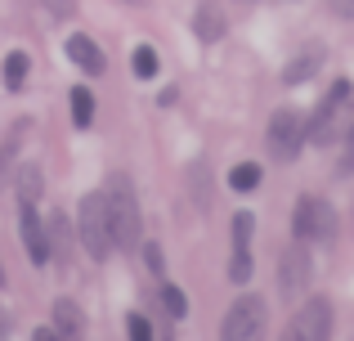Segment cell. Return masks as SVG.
I'll list each match as a JSON object with an SVG mask.
<instances>
[{
  "label": "cell",
  "instance_id": "6",
  "mask_svg": "<svg viewBox=\"0 0 354 341\" xmlns=\"http://www.w3.org/2000/svg\"><path fill=\"white\" fill-rule=\"evenodd\" d=\"M265 301L260 297H242L229 306V315H225V324H220V337L225 341H256L260 333H265Z\"/></svg>",
  "mask_w": 354,
  "mask_h": 341
},
{
  "label": "cell",
  "instance_id": "2",
  "mask_svg": "<svg viewBox=\"0 0 354 341\" xmlns=\"http://www.w3.org/2000/svg\"><path fill=\"white\" fill-rule=\"evenodd\" d=\"M77 238L86 247L90 261H104V256L117 252V238H113V220H108V198L104 189L86 193L81 198V211H77Z\"/></svg>",
  "mask_w": 354,
  "mask_h": 341
},
{
  "label": "cell",
  "instance_id": "1",
  "mask_svg": "<svg viewBox=\"0 0 354 341\" xmlns=\"http://www.w3.org/2000/svg\"><path fill=\"white\" fill-rule=\"evenodd\" d=\"M108 198V220H113V238L121 252H135L139 234H144V216H139V198H135V184L130 175H113L104 189Z\"/></svg>",
  "mask_w": 354,
  "mask_h": 341
},
{
  "label": "cell",
  "instance_id": "30",
  "mask_svg": "<svg viewBox=\"0 0 354 341\" xmlns=\"http://www.w3.org/2000/svg\"><path fill=\"white\" fill-rule=\"evenodd\" d=\"M130 5H144V0H130Z\"/></svg>",
  "mask_w": 354,
  "mask_h": 341
},
{
  "label": "cell",
  "instance_id": "9",
  "mask_svg": "<svg viewBox=\"0 0 354 341\" xmlns=\"http://www.w3.org/2000/svg\"><path fill=\"white\" fill-rule=\"evenodd\" d=\"M18 234H23V247H27V256H32V265L50 261V238H45V220L36 216V202H23V211H18Z\"/></svg>",
  "mask_w": 354,
  "mask_h": 341
},
{
  "label": "cell",
  "instance_id": "3",
  "mask_svg": "<svg viewBox=\"0 0 354 341\" xmlns=\"http://www.w3.org/2000/svg\"><path fill=\"white\" fill-rule=\"evenodd\" d=\"M350 95H354V86L350 81H332V90L319 99V108H314V117L305 122V140L310 144H332L341 131H346V122H350Z\"/></svg>",
  "mask_w": 354,
  "mask_h": 341
},
{
  "label": "cell",
  "instance_id": "15",
  "mask_svg": "<svg viewBox=\"0 0 354 341\" xmlns=\"http://www.w3.org/2000/svg\"><path fill=\"white\" fill-rule=\"evenodd\" d=\"M23 131H27V117H23V122H18L9 135H5V140H0V180L9 175V167H14V158H18V144H23Z\"/></svg>",
  "mask_w": 354,
  "mask_h": 341
},
{
  "label": "cell",
  "instance_id": "14",
  "mask_svg": "<svg viewBox=\"0 0 354 341\" xmlns=\"http://www.w3.org/2000/svg\"><path fill=\"white\" fill-rule=\"evenodd\" d=\"M0 77H5V90H23V86H27V54H23V50H9Z\"/></svg>",
  "mask_w": 354,
  "mask_h": 341
},
{
  "label": "cell",
  "instance_id": "16",
  "mask_svg": "<svg viewBox=\"0 0 354 341\" xmlns=\"http://www.w3.org/2000/svg\"><path fill=\"white\" fill-rule=\"evenodd\" d=\"M72 122H77L81 131H86V126L95 122V95H90L86 86H77V90H72Z\"/></svg>",
  "mask_w": 354,
  "mask_h": 341
},
{
  "label": "cell",
  "instance_id": "25",
  "mask_svg": "<svg viewBox=\"0 0 354 341\" xmlns=\"http://www.w3.org/2000/svg\"><path fill=\"white\" fill-rule=\"evenodd\" d=\"M77 5H81V0H45V9L59 14V18H72V14H77Z\"/></svg>",
  "mask_w": 354,
  "mask_h": 341
},
{
  "label": "cell",
  "instance_id": "10",
  "mask_svg": "<svg viewBox=\"0 0 354 341\" xmlns=\"http://www.w3.org/2000/svg\"><path fill=\"white\" fill-rule=\"evenodd\" d=\"M68 59L77 63L86 77H99V72L108 68V59H104V50H99L95 41H90L86 32H77V36H68Z\"/></svg>",
  "mask_w": 354,
  "mask_h": 341
},
{
  "label": "cell",
  "instance_id": "5",
  "mask_svg": "<svg viewBox=\"0 0 354 341\" xmlns=\"http://www.w3.org/2000/svg\"><path fill=\"white\" fill-rule=\"evenodd\" d=\"M265 144L278 162H296V153H301V144H305V117L296 113V108H278V113L269 117Z\"/></svg>",
  "mask_w": 354,
  "mask_h": 341
},
{
  "label": "cell",
  "instance_id": "24",
  "mask_svg": "<svg viewBox=\"0 0 354 341\" xmlns=\"http://www.w3.org/2000/svg\"><path fill=\"white\" fill-rule=\"evenodd\" d=\"M341 135H346V158H341V175H350V171H354V117L346 122V131H341Z\"/></svg>",
  "mask_w": 354,
  "mask_h": 341
},
{
  "label": "cell",
  "instance_id": "8",
  "mask_svg": "<svg viewBox=\"0 0 354 341\" xmlns=\"http://www.w3.org/2000/svg\"><path fill=\"white\" fill-rule=\"evenodd\" d=\"M287 337L292 341H323V337H332V306L323 297H310L301 310H296Z\"/></svg>",
  "mask_w": 354,
  "mask_h": 341
},
{
  "label": "cell",
  "instance_id": "18",
  "mask_svg": "<svg viewBox=\"0 0 354 341\" xmlns=\"http://www.w3.org/2000/svg\"><path fill=\"white\" fill-rule=\"evenodd\" d=\"M229 184H234L238 193L256 189V184H260V167H256V162H242V167H234V171H229Z\"/></svg>",
  "mask_w": 354,
  "mask_h": 341
},
{
  "label": "cell",
  "instance_id": "29",
  "mask_svg": "<svg viewBox=\"0 0 354 341\" xmlns=\"http://www.w3.org/2000/svg\"><path fill=\"white\" fill-rule=\"evenodd\" d=\"M0 288H5V270H0Z\"/></svg>",
  "mask_w": 354,
  "mask_h": 341
},
{
  "label": "cell",
  "instance_id": "27",
  "mask_svg": "<svg viewBox=\"0 0 354 341\" xmlns=\"http://www.w3.org/2000/svg\"><path fill=\"white\" fill-rule=\"evenodd\" d=\"M332 5V14H341V18H354V0H328Z\"/></svg>",
  "mask_w": 354,
  "mask_h": 341
},
{
  "label": "cell",
  "instance_id": "23",
  "mask_svg": "<svg viewBox=\"0 0 354 341\" xmlns=\"http://www.w3.org/2000/svg\"><path fill=\"white\" fill-rule=\"evenodd\" d=\"M126 333L135 337V341H153V324H148L144 315H130V319H126Z\"/></svg>",
  "mask_w": 354,
  "mask_h": 341
},
{
  "label": "cell",
  "instance_id": "12",
  "mask_svg": "<svg viewBox=\"0 0 354 341\" xmlns=\"http://www.w3.org/2000/svg\"><path fill=\"white\" fill-rule=\"evenodd\" d=\"M193 32H198V41H220V36H225V9H220L216 0H198V9H193Z\"/></svg>",
  "mask_w": 354,
  "mask_h": 341
},
{
  "label": "cell",
  "instance_id": "19",
  "mask_svg": "<svg viewBox=\"0 0 354 341\" xmlns=\"http://www.w3.org/2000/svg\"><path fill=\"white\" fill-rule=\"evenodd\" d=\"M251 229H256V216H251V211H238L234 216V252H247L251 247Z\"/></svg>",
  "mask_w": 354,
  "mask_h": 341
},
{
  "label": "cell",
  "instance_id": "11",
  "mask_svg": "<svg viewBox=\"0 0 354 341\" xmlns=\"http://www.w3.org/2000/svg\"><path fill=\"white\" fill-rule=\"evenodd\" d=\"M323 59H328V54H323V45H305V50L283 68V81H287V86H305V81L323 68Z\"/></svg>",
  "mask_w": 354,
  "mask_h": 341
},
{
  "label": "cell",
  "instance_id": "28",
  "mask_svg": "<svg viewBox=\"0 0 354 341\" xmlns=\"http://www.w3.org/2000/svg\"><path fill=\"white\" fill-rule=\"evenodd\" d=\"M5 328H9V319H5V315H0V333H5Z\"/></svg>",
  "mask_w": 354,
  "mask_h": 341
},
{
  "label": "cell",
  "instance_id": "20",
  "mask_svg": "<svg viewBox=\"0 0 354 341\" xmlns=\"http://www.w3.org/2000/svg\"><path fill=\"white\" fill-rule=\"evenodd\" d=\"M18 198H23V202H36V198H41V171H36V167H23V171H18Z\"/></svg>",
  "mask_w": 354,
  "mask_h": 341
},
{
  "label": "cell",
  "instance_id": "7",
  "mask_svg": "<svg viewBox=\"0 0 354 341\" xmlns=\"http://www.w3.org/2000/svg\"><path fill=\"white\" fill-rule=\"evenodd\" d=\"M305 288H310V252H305V243L296 238L283 252V265H278V292H283L287 301H301Z\"/></svg>",
  "mask_w": 354,
  "mask_h": 341
},
{
  "label": "cell",
  "instance_id": "4",
  "mask_svg": "<svg viewBox=\"0 0 354 341\" xmlns=\"http://www.w3.org/2000/svg\"><path fill=\"white\" fill-rule=\"evenodd\" d=\"M292 229L301 243H332L337 238V211L323 198H301L296 202V216H292Z\"/></svg>",
  "mask_w": 354,
  "mask_h": 341
},
{
  "label": "cell",
  "instance_id": "26",
  "mask_svg": "<svg viewBox=\"0 0 354 341\" xmlns=\"http://www.w3.org/2000/svg\"><path fill=\"white\" fill-rule=\"evenodd\" d=\"M144 256H148V270H153V274H162V252H157V247H153V243H148V247H144Z\"/></svg>",
  "mask_w": 354,
  "mask_h": 341
},
{
  "label": "cell",
  "instance_id": "17",
  "mask_svg": "<svg viewBox=\"0 0 354 341\" xmlns=\"http://www.w3.org/2000/svg\"><path fill=\"white\" fill-rule=\"evenodd\" d=\"M130 72H135L139 81H153L157 77V50H153V45H139V50L130 54Z\"/></svg>",
  "mask_w": 354,
  "mask_h": 341
},
{
  "label": "cell",
  "instance_id": "21",
  "mask_svg": "<svg viewBox=\"0 0 354 341\" xmlns=\"http://www.w3.org/2000/svg\"><path fill=\"white\" fill-rule=\"evenodd\" d=\"M162 310L171 319H184V315H189V301H184V292L175 288V283H166V288H162Z\"/></svg>",
  "mask_w": 354,
  "mask_h": 341
},
{
  "label": "cell",
  "instance_id": "13",
  "mask_svg": "<svg viewBox=\"0 0 354 341\" xmlns=\"http://www.w3.org/2000/svg\"><path fill=\"white\" fill-rule=\"evenodd\" d=\"M54 333L59 337H81L86 333V315L77 310V301H54Z\"/></svg>",
  "mask_w": 354,
  "mask_h": 341
},
{
  "label": "cell",
  "instance_id": "22",
  "mask_svg": "<svg viewBox=\"0 0 354 341\" xmlns=\"http://www.w3.org/2000/svg\"><path fill=\"white\" fill-rule=\"evenodd\" d=\"M229 279H234V283H247V279H251V247H247V252H234V265H229Z\"/></svg>",
  "mask_w": 354,
  "mask_h": 341
}]
</instances>
